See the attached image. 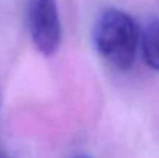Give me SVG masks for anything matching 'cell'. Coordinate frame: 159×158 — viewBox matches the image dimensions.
Here are the masks:
<instances>
[{
    "label": "cell",
    "mask_w": 159,
    "mask_h": 158,
    "mask_svg": "<svg viewBox=\"0 0 159 158\" xmlns=\"http://www.w3.org/2000/svg\"><path fill=\"white\" fill-rule=\"evenodd\" d=\"M93 37L108 64L120 71L131 68L139 44V26L130 14L116 8L105 9L96 22Z\"/></svg>",
    "instance_id": "6da1fadb"
},
{
    "label": "cell",
    "mask_w": 159,
    "mask_h": 158,
    "mask_svg": "<svg viewBox=\"0 0 159 158\" xmlns=\"http://www.w3.org/2000/svg\"><path fill=\"white\" fill-rule=\"evenodd\" d=\"M28 28L33 44L50 57L59 50L62 25L56 0H28Z\"/></svg>",
    "instance_id": "7a4b0ae2"
},
{
    "label": "cell",
    "mask_w": 159,
    "mask_h": 158,
    "mask_svg": "<svg viewBox=\"0 0 159 158\" xmlns=\"http://www.w3.org/2000/svg\"><path fill=\"white\" fill-rule=\"evenodd\" d=\"M142 54L145 64L159 71V19H152L142 33Z\"/></svg>",
    "instance_id": "3957f363"
},
{
    "label": "cell",
    "mask_w": 159,
    "mask_h": 158,
    "mask_svg": "<svg viewBox=\"0 0 159 158\" xmlns=\"http://www.w3.org/2000/svg\"><path fill=\"white\" fill-rule=\"evenodd\" d=\"M74 158H90V157H85V155H77V157H74Z\"/></svg>",
    "instance_id": "277c9868"
},
{
    "label": "cell",
    "mask_w": 159,
    "mask_h": 158,
    "mask_svg": "<svg viewBox=\"0 0 159 158\" xmlns=\"http://www.w3.org/2000/svg\"><path fill=\"white\" fill-rule=\"evenodd\" d=\"M0 158H2V155H0Z\"/></svg>",
    "instance_id": "5b68a950"
}]
</instances>
